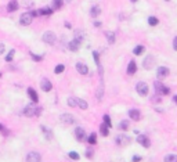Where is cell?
I'll return each instance as SVG.
<instances>
[{
  "label": "cell",
  "instance_id": "obj_1",
  "mask_svg": "<svg viewBox=\"0 0 177 162\" xmlns=\"http://www.w3.org/2000/svg\"><path fill=\"white\" fill-rule=\"evenodd\" d=\"M40 111H41L40 107H36V105H33V104H30V105L25 107L24 111H22V114H24L25 117H28V118H32V117H37V115L40 114Z\"/></svg>",
  "mask_w": 177,
  "mask_h": 162
},
{
  "label": "cell",
  "instance_id": "obj_2",
  "mask_svg": "<svg viewBox=\"0 0 177 162\" xmlns=\"http://www.w3.org/2000/svg\"><path fill=\"white\" fill-rule=\"evenodd\" d=\"M154 86H155V92H156V94H159V96H167L169 93H170V89H169L167 86H165L163 83H160L159 81L155 82Z\"/></svg>",
  "mask_w": 177,
  "mask_h": 162
},
{
  "label": "cell",
  "instance_id": "obj_3",
  "mask_svg": "<svg viewBox=\"0 0 177 162\" xmlns=\"http://www.w3.org/2000/svg\"><path fill=\"white\" fill-rule=\"evenodd\" d=\"M136 90H137V93L141 96V97H145V96H148L149 87L145 82H138V83L136 85Z\"/></svg>",
  "mask_w": 177,
  "mask_h": 162
},
{
  "label": "cell",
  "instance_id": "obj_4",
  "mask_svg": "<svg viewBox=\"0 0 177 162\" xmlns=\"http://www.w3.org/2000/svg\"><path fill=\"white\" fill-rule=\"evenodd\" d=\"M41 40H43L44 43H47V45H54L55 42V34L51 31H47L43 34V36H41Z\"/></svg>",
  "mask_w": 177,
  "mask_h": 162
},
{
  "label": "cell",
  "instance_id": "obj_5",
  "mask_svg": "<svg viewBox=\"0 0 177 162\" xmlns=\"http://www.w3.org/2000/svg\"><path fill=\"white\" fill-rule=\"evenodd\" d=\"M115 141H116V144H118V145H127L130 141H132V139H130L129 136H126L124 133H120V134L116 136Z\"/></svg>",
  "mask_w": 177,
  "mask_h": 162
},
{
  "label": "cell",
  "instance_id": "obj_6",
  "mask_svg": "<svg viewBox=\"0 0 177 162\" xmlns=\"http://www.w3.org/2000/svg\"><path fill=\"white\" fill-rule=\"evenodd\" d=\"M32 20H33V15L30 14V13H24V14L19 17V24L24 26H28V25H30Z\"/></svg>",
  "mask_w": 177,
  "mask_h": 162
},
{
  "label": "cell",
  "instance_id": "obj_7",
  "mask_svg": "<svg viewBox=\"0 0 177 162\" xmlns=\"http://www.w3.org/2000/svg\"><path fill=\"white\" fill-rule=\"evenodd\" d=\"M169 73H170V71H169L167 67H158V69H156V76H158V79H159V81H162V79L167 78Z\"/></svg>",
  "mask_w": 177,
  "mask_h": 162
},
{
  "label": "cell",
  "instance_id": "obj_8",
  "mask_svg": "<svg viewBox=\"0 0 177 162\" xmlns=\"http://www.w3.org/2000/svg\"><path fill=\"white\" fill-rule=\"evenodd\" d=\"M41 159V155L39 152H36V151H32V152H29L26 155V162H40Z\"/></svg>",
  "mask_w": 177,
  "mask_h": 162
},
{
  "label": "cell",
  "instance_id": "obj_9",
  "mask_svg": "<svg viewBox=\"0 0 177 162\" xmlns=\"http://www.w3.org/2000/svg\"><path fill=\"white\" fill-rule=\"evenodd\" d=\"M60 119H61V122L65 123V125H72V123H75V118H73V115H71V114H62L60 117Z\"/></svg>",
  "mask_w": 177,
  "mask_h": 162
},
{
  "label": "cell",
  "instance_id": "obj_10",
  "mask_svg": "<svg viewBox=\"0 0 177 162\" xmlns=\"http://www.w3.org/2000/svg\"><path fill=\"white\" fill-rule=\"evenodd\" d=\"M137 141H138V144H141L144 148H149V139L145 136V134H138L137 136Z\"/></svg>",
  "mask_w": 177,
  "mask_h": 162
},
{
  "label": "cell",
  "instance_id": "obj_11",
  "mask_svg": "<svg viewBox=\"0 0 177 162\" xmlns=\"http://www.w3.org/2000/svg\"><path fill=\"white\" fill-rule=\"evenodd\" d=\"M143 65H144V68H145V69H151V68H154V65H155V57L154 56H148L143 61Z\"/></svg>",
  "mask_w": 177,
  "mask_h": 162
},
{
  "label": "cell",
  "instance_id": "obj_12",
  "mask_svg": "<svg viewBox=\"0 0 177 162\" xmlns=\"http://www.w3.org/2000/svg\"><path fill=\"white\" fill-rule=\"evenodd\" d=\"M73 133H75V139H76L77 141H83V140L86 139V133H85V129L83 128H76Z\"/></svg>",
  "mask_w": 177,
  "mask_h": 162
},
{
  "label": "cell",
  "instance_id": "obj_13",
  "mask_svg": "<svg viewBox=\"0 0 177 162\" xmlns=\"http://www.w3.org/2000/svg\"><path fill=\"white\" fill-rule=\"evenodd\" d=\"M40 87H41V90H43V92H50V90L53 89V85H51V82L49 81V79H46L44 78L43 81L40 82Z\"/></svg>",
  "mask_w": 177,
  "mask_h": 162
},
{
  "label": "cell",
  "instance_id": "obj_14",
  "mask_svg": "<svg viewBox=\"0 0 177 162\" xmlns=\"http://www.w3.org/2000/svg\"><path fill=\"white\" fill-rule=\"evenodd\" d=\"M40 129H41V132H43L44 139H46V140H53V132L50 130L47 126H43V125H41Z\"/></svg>",
  "mask_w": 177,
  "mask_h": 162
},
{
  "label": "cell",
  "instance_id": "obj_15",
  "mask_svg": "<svg viewBox=\"0 0 177 162\" xmlns=\"http://www.w3.org/2000/svg\"><path fill=\"white\" fill-rule=\"evenodd\" d=\"M76 69L79 73H82V75H86V73L88 72V67L86 64H83V62H77L76 64Z\"/></svg>",
  "mask_w": 177,
  "mask_h": 162
},
{
  "label": "cell",
  "instance_id": "obj_16",
  "mask_svg": "<svg viewBox=\"0 0 177 162\" xmlns=\"http://www.w3.org/2000/svg\"><path fill=\"white\" fill-rule=\"evenodd\" d=\"M68 49H69L71 51H77V50L80 49V42H79V40H76V39H73L72 42H69Z\"/></svg>",
  "mask_w": 177,
  "mask_h": 162
},
{
  "label": "cell",
  "instance_id": "obj_17",
  "mask_svg": "<svg viewBox=\"0 0 177 162\" xmlns=\"http://www.w3.org/2000/svg\"><path fill=\"white\" fill-rule=\"evenodd\" d=\"M136 71H137V64H136V61L132 60V61L129 62V65H127V73H129V75H134Z\"/></svg>",
  "mask_w": 177,
  "mask_h": 162
},
{
  "label": "cell",
  "instance_id": "obj_18",
  "mask_svg": "<svg viewBox=\"0 0 177 162\" xmlns=\"http://www.w3.org/2000/svg\"><path fill=\"white\" fill-rule=\"evenodd\" d=\"M129 117H130V119H133V121H138L141 118V114H140V111L138 109H130L129 111Z\"/></svg>",
  "mask_w": 177,
  "mask_h": 162
},
{
  "label": "cell",
  "instance_id": "obj_19",
  "mask_svg": "<svg viewBox=\"0 0 177 162\" xmlns=\"http://www.w3.org/2000/svg\"><path fill=\"white\" fill-rule=\"evenodd\" d=\"M28 96L30 97V100H32L33 103H37V101H39V96H37V93H36L35 90L32 89V87H29V89H28Z\"/></svg>",
  "mask_w": 177,
  "mask_h": 162
},
{
  "label": "cell",
  "instance_id": "obj_20",
  "mask_svg": "<svg viewBox=\"0 0 177 162\" xmlns=\"http://www.w3.org/2000/svg\"><path fill=\"white\" fill-rule=\"evenodd\" d=\"M7 10H8L10 13L17 11V10H18V3H17V0H11L10 3L7 4Z\"/></svg>",
  "mask_w": 177,
  "mask_h": 162
},
{
  "label": "cell",
  "instance_id": "obj_21",
  "mask_svg": "<svg viewBox=\"0 0 177 162\" xmlns=\"http://www.w3.org/2000/svg\"><path fill=\"white\" fill-rule=\"evenodd\" d=\"M85 38H86V35H85V32H83L82 29H77V31H75V39L79 40L80 43L85 40Z\"/></svg>",
  "mask_w": 177,
  "mask_h": 162
},
{
  "label": "cell",
  "instance_id": "obj_22",
  "mask_svg": "<svg viewBox=\"0 0 177 162\" xmlns=\"http://www.w3.org/2000/svg\"><path fill=\"white\" fill-rule=\"evenodd\" d=\"M37 11H39V15H50V14H53L54 10L50 9V7H43V9L37 10Z\"/></svg>",
  "mask_w": 177,
  "mask_h": 162
},
{
  "label": "cell",
  "instance_id": "obj_23",
  "mask_svg": "<svg viewBox=\"0 0 177 162\" xmlns=\"http://www.w3.org/2000/svg\"><path fill=\"white\" fill-rule=\"evenodd\" d=\"M100 13H101V9H100L98 6H93V7L90 9V15H91V17H94V18L98 17Z\"/></svg>",
  "mask_w": 177,
  "mask_h": 162
},
{
  "label": "cell",
  "instance_id": "obj_24",
  "mask_svg": "<svg viewBox=\"0 0 177 162\" xmlns=\"http://www.w3.org/2000/svg\"><path fill=\"white\" fill-rule=\"evenodd\" d=\"M165 162H177V154H167L165 155Z\"/></svg>",
  "mask_w": 177,
  "mask_h": 162
},
{
  "label": "cell",
  "instance_id": "obj_25",
  "mask_svg": "<svg viewBox=\"0 0 177 162\" xmlns=\"http://www.w3.org/2000/svg\"><path fill=\"white\" fill-rule=\"evenodd\" d=\"M105 36H107L109 45H113V43H115V34H113V32H105Z\"/></svg>",
  "mask_w": 177,
  "mask_h": 162
},
{
  "label": "cell",
  "instance_id": "obj_26",
  "mask_svg": "<svg viewBox=\"0 0 177 162\" xmlns=\"http://www.w3.org/2000/svg\"><path fill=\"white\" fill-rule=\"evenodd\" d=\"M100 132H101L102 136H108V134H109V126H107L105 123H102V125L100 126Z\"/></svg>",
  "mask_w": 177,
  "mask_h": 162
},
{
  "label": "cell",
  "instance_id": "obj_27",
  "mask_svg": "<svg viewBox=\"0 0 177 162\" xmlns=\"http://www.w3.org/2000/svg\"><path fill=\"white\" fill-rule=\"evenodd\" d=\"M64 4V0H53V10H60Z\"/></svg>",
  "mask_w": 177,
  "mask_h": 162
},
{
  "label": "cell",
  "instance_id": "obj_28",
  "mask_svg": "<svg viewBox=\"0 0 177 162\" xmlns=\"http://www.w3.org/2000/svg\"><path fill=\"white\" fill-rule=\"evenodd\" d=\"M102 96H104V86H100L98 87V90H97V93H96V97H97V100H100L101 101L102 100Z\"/></svg>",
  "mask_w": 177,
  "mask_h": 162
},
{
  "label": "cell",
  "instance_id": "obj_29",
  "mask_svg": "<svg viewBox=\"0 0 177 162\" xmlns=\"http://www.w3.org/2000/svg\"><path fill=\"white\" fill-rule=\"evenodd\" d=\"M77 107L82 109H87L88 108V104L86 103L85 100H82V98H77Z\"/></svg>",
  "mask_w": 177,
  "mask_h": 162
},
{
  "label": "cell",
  "instance_id": "obj_30",
  "mask_svg": "<svg viewBox=\"0 0 177 162\" xmlns=\"http://www.w3.org/2000/svg\"><path fill=\"white\" fill-rule=\"evenodd\" d=\"M144 46H137V47H134V50H133V53L136 54V56H140V54H143L144 53Z\"/></svg>",
  "mask_w": 177,
  "mask_h": 162
},
{
  "label": "cell",
  "instance_id": "obj_31",
  "mask_svg": "<svg viewBox=\"0 0 177 162\" xmlns=\"http://www.w3.org/2000/svg\"><path fill=\"white\" fill-rule=\"evenodd\" d=\"M96 141H97V136H96V133H91L90 136L87 137V143H88V144H96Z\"/></svg>",
  "mask_w": 177,
  "mask_h": 162
},
{
  "label": "cell",
  "instance_id": "obj_32",
  "mask_svg": "<svg viewBox=\"0 0 177 162\" xmlns=\"http://www.w3.org/2000/svg\"><path fill=\"white\" fill-rule=\"evenodd\" d=\"M118 128L120 129V130H127V129H129V122H127V121H122Z\"/></svg>",
  "mask_w": 177,
  "mask_h": 162
},
{
  "label": "cell",
  "instance_id": "obj_33",
  "mask_svg": "<svg viewBox=\"0 0 177 162\" xmlns=\"http://www.w3.org/2000/svg\"><path fill=\"white\" fill-rule=\"evenodd\" d=\"M158 22H159V21H158L156 17H149V18H148V24H149L151 26H156Z\"/></svg>",
  "mask_w": 177,
  "mask_h": 162
},
{
  "label": "cell",
  "instance_id": "obj_34",
  "mask_svg": "<svg viewBox=\"0 0 177 162\" xmlns=\"http://www.w3.org/2000/svg\"><path fill=\"white\" fill-rule=\"evenodd\" d=\"M64 69H65V65L58 64L57 67L54 68V73H61V72H64Z\"/></svg>",
  "mask_w": 177,
  "mask_h": 162
},
{
  "label": "cell",
  "instance_id": "obj_35",
  "mask_svg": "<svg viewBox=\"0 0 177 162\" xmlns=\"http://www.w3.org/2000/svg\"><path fill=\"white\" fill-rule=\"evenodd\" d=\"M68 105L69 107H76L77 105V98H73V97L68 98Z\"/></svg>",
  "mask_w": 177,
  "mask_h": 162
},
{
  "label": "cell",
  "instance_id": "obj_36",
  "mask_svg": "<svg viewBox=\"0 0 177 162\" xmlns=\"http://www.w3.org/2000/svg\"><path fill=\"white\" fill-rule=\"evenodd\" d=\"M30 57H32V60L33 61H41L43 60V56H39V54H30Z\"/></svg>",
  "mask_w": 177,
  "mask_h": 162
},
{
  "label": "cell",
  "instance_id": "obj_37",
  "mask_svg": "<svg viewBox=\"0 0 177 162\" xmlns=\"http://www.w3.org/2000/svg\"><path fill=\"white\" fill-rule=\"evenodd\" d=\"M93 57H94V61H96V64H97V67H100V57H98V53L97 51H93Z\"/></svg>",
  "mask_w": 177,
  "mask_h": 162
},
{
  "label": "cell",
  "instance_id": "obj_38",
  "mask_svg": "<svg viewBox=\"0 0 177 162\" xmlns=\"http://www.w3.org/2000/svg\"><path fill=\"white\" fill-rule=\"evenodd\" d=\"M68 155H69V158H71V159H79V158H80L79 154L75 152V151H71V152H69Z\"/></svg>",
  "mask_w": 177,
  "mask_h": 162
},
{
  "label": "cell",
  "instance_id": "obj_39",
  "mask_svg": "<svg viewBox=\"0 0 177 162\" xmlns=\"http://www.w3.org/2000/svg\"><path fill=\"white\" fill-rule=\"evenodd\" d=\"M104 123H105L107 126H109V128L112 126V123H111V118H109V115H104Z\"/></svg>",
  "mask_w": 177,
  "mask_h": 162
},
{
  "label": "cell",
  "instance_id": "obj_40",
  "mask_svg": "<svg viewBox=\"0 0 177 162\" xmlns=\"http://www.w3.org/2000/svg\"><path fill=\"white\" fill-rule=\"evenodd\" d=\"M14 53H15V50H10V53H8V56L6 57V61H11L14 57Z\"/></svg>",
  "mask_w": 177,
  "mask_h": 162
},
{
  "label": "cell",
  "instance_id": "obj_41",
  "mask_svg": "<svg viewBox=\"0 0 177 162\" xmlns=\"http://www.w3.org/2000/svg\"><path fill=\"white\" fill-rule=\"evenodd\" d=\"M4 50H6V45L4 43H0V56L4 53Z\"/></svg>",
  "mask_w": 177,
  "mask_h": 162
},
{
  "label": "cell",
  "instance_id": "obj_42",
  "mask_svg": "<svg viewBox=\"0 0 177 162\" xmlns=\"http://www.w3.org/2000/svg\"><path fill=\"white\" fill-rule=\"evenodd\" d=\"M152 101H154V103H159V101H160V96L159 94L154 96V97H152Z\"/></svg>",
  "mask_w": 177,
  "mask_h": 162
},
{
  "label": "cell",
  "instance_id": "obj_43",
  "mask_svg": "<svg viewBox=\"0 0 177 162\" xmlns=\"http://www.w3.org/2000/svg\"><path fill=\"white\" fill-rule=\"evenodd\" d=\"M86 156H87V158H93V151L87 150V151H86Z\"/></svg>",
  "mask_w": 177,
  "mask_h": 162
},
{
  "label": "cell",
  "instance_id": "obj_44",
  "mask_svg": "<svg viewBox=\"0 0 177 162\" xmlns=\"http://www.w3.org/2000/svg\"><path fill=\"white\" fill-rule=\"evenodd\" d=\"M132 161H133V162H138V161H141V156H140V155H134V156H133Z\"/></svg>",
  "mask_w": 177,
  "mask_h": 162
},
{
  "label": "cell",
  "instance_id": "obj_45",
  "mask_svg": "<svg viewBox=\"0 0 177 162\" xmlns=\"http://www.w3.org/2000/svg\"><path fill=\"white\" fill-rule=\"evenodd\" d=\"M173 49H174V50H177V36L174 38V40H173Z\"/></svg>",
  "mask_w": 177,
  "mask_h": 162
},
{
  "label": "cell",
  "instance_id": "obj_46",
  "mask_svg": "<svg viewBox=\"0 0 177 162\" xmlns=\"http://www.w3.org/2000/svg\"><path fill=\"white\" fill-rule=\"evenodd\" d=\"M94 26H101V22L100 21H94Z\"/></svg>",
  "mask_w": 177,
  "mask_h": 162
},
{
  "label": "cell",
  "instance_id": "obj_47",
  "mask_svg": "<svg viewBox=\"0 0 177 162\" xmlns=\"http://www.w3.org/2000/svg\"><path fill=\"white\" fill-rule=\"evenodd\" d=\"M173 101L177 104V96H174V97H173Z\"/></svg>",
  "mask_w": 177,
  "mask_h": 162
},
{
  "label": "cell",
  "instance_id": "obj_48",
  "mask_svg": "<svg viewBox=\"0 0 177 162\" xmlns=\"http://www.w3.org/2000/svg\"><path fill=\"white\" fill-rule=\"evenodd\" d=\"M130 2H132V3H136V2H137V0H130Z\"/></svg>",
  "mask_w": 177,
  "mask_h": 162
},
{
  "label": "cell",
  "instance_id": "obj_49",
  "mask_svg": "<svg viewBox=\"0 0 177 162\" xmlns=\"http://www.w3.org/2000/svg\"><path fill=\"white\" fill-rule=\"evenodd\" d=\"M0 130H3V126L2 125H0Z\"/></svg>",
  "mask_w": 177,
  "mask_h": 162
},
{
  "label": "cell",
  "instance_id": "obj_50",
  "mask_svg": "<svg viewBox=\"0 0 177 162\" xmlns=\"http://www.w3.org/2000/svg\"><path fill=\"white\" fill-rule=\"evenodd\" d=\"M66 2H71V0H66Z\"/></svg>",
  "mask_w": 177,
  "mask_h": 162
},
{
  "label": "cell",
  "instance_id": "obj_51",
  "mask_svg": "<svg viewBox=\"0 0 177 162\" xmlns=\"http://www.w3.org/2000/svg\"><path fill=\"white\" fill-rule=\"evenodd\" d=\"M0 78H2V73H0Z\"/></svg>",
  "mask_w": 177,
  "mask_h": 162
},
{
  "label": "cell",
  "instance_id": "obj_52",
  "mask_svg": "<svg viewBox=\"0 0 177 162\" xmlns=\"http://www.w3.org/2000/svg\"><path fill=\"white\" fill-rule=\"evenodd\" d=\"M166 2H169V0H166Z\"/></svg>",
  "mask_w": 177,
  "mask_h": 162
}]
</instances>
